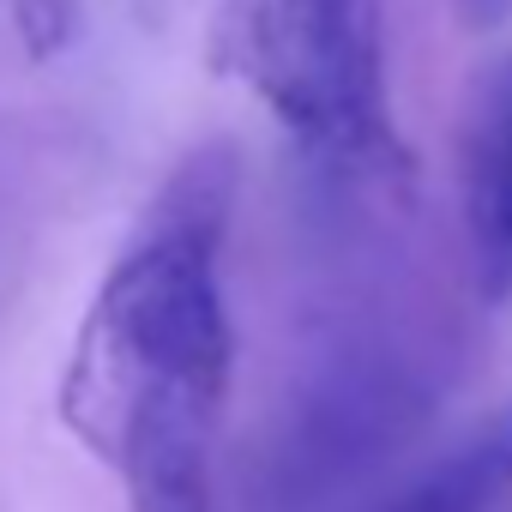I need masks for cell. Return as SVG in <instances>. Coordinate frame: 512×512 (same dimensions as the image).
<instances>
[{"instance_id":"obj_1","label":"cell","mask_w":512,"mask_h":512,"mask_svg":"<svg viewBox=\"0 0 512 512\" xmlns=\"http://www.w3.org/2000/svg\"><path fill=\"white\" fill-rule=\"evenodd\" d=\"M235 199L229 151H199L145 211V229L103 278L67 380V428L109 464L139 428L205 422L217 428L235 368L217 253Z\"/></svg>"},{"instance_id":"obj_2","label":"cell","mask_w":512,"mask_h":512,"mask_svg":"<svg viewBox=\"0 0 512 512\" xmlns=\"http://www.w3.org/2000/svg\"><path fill=\"white\" fill-rule=\"evenodd\" d=\"M211 61L260 97L308 157L332 163L338 175H356L338 85L314 31V0H217Z\"/></svg>"},{"instance_id":"obj_3","label":"cell","mask_w":512,"mask_h":512,"mask_svg":"<svg viewBox=\"0 0 512 512\" xmlns=\"http://www.w3.org/2000/svg\"><path fill=\"white\" fill-rule=\"evenodd\" d=\"M458 217L482 302H512V49L482 61L458 109Z\"/></svg>"},{"instance_id":"obj_4","label":"cell","mask_w":512,"mask_h":512,"mask_svg":"<svg viewBox=\"0 0 512 512\" xmlns=\"http://www.w3.org/2000/svg\"><path fill=\"white\" fill-rule=\"evenodd\" d=\"M416 416V386L398 374H344L332 386H320L308 422H296L290 452H284V488L290 494H320L338 488V476H350L362 458H374L386 440H398V428Z\"/></svg>"},{"instance_id":"obj_5","label":"cell","mask_w":512,"mask_h":512,"mask_svg":"<svg viewBox=\"0 0 512 512\" xmlns=\"http://www.w3.org/2000/svg\"><path fill=\"white\" fill-rule=\"evenodd\" d=\"M314 31L338 85V109L350 127L356 175L398 169V133L386 109V55H380V7L374 0H314Z\"/></svg>"},{"instance_id":"obj_6","label":"cell","mask_w":512,"mask_h":512,"mask_svg":"<svg viewBox=\"0 0 512 512\" xmlns=\"http://www.w3.org/2000/svg\"><path fill=\"white\" fill-rule=\"evenodd\" d=\"M374 512H512V440H488L434 464Z\"/></svg>"},{"instance_id":"obj_7","label":"cell","mask_w":512,"mask_h":512,"mask_svg":"<svg viewBox=\"0 0 512 512\" xmlns=\"http://www.w3.org/2000/svg\"><path fill=\"white\" fill-rule=\"evenodd\" d=\"M133 512H217L211 500V446H157L121 464Z\"/></svg>"},{"instance_id":"obj_8","label":"cell","mask_w":512,"mask_h":512,"mask_svg":"<svg viewBox=\"0 0 512 512\" xmlns=\"http://www.w3.org/2000/svg\"><path fill=\"white\" fill-rule=\"evenodd\" d=\"M7 13H13L19 49L37 67L61 61L79 43V31H85V0H7Z\"/></svg>"}]
</instances>
